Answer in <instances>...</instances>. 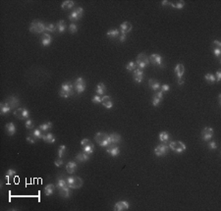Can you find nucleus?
<instances>
[{
    "instance_id": "f257e3e1",
    "label": "nucleus",
    "mask_w": 221,
    "mask_h": 211,
    "mask_svg": "<svg viewBox=\"0 0 221 211\" xmlns=\"http://www.w3.org/2000/svg\"><path fill=\"white\" fill-rule=\"evenodd\" d=\"M95 140L97 141V145L102 146V147H107V146L110 145L109 135H107L106 133H102V132L97 133L95 137Z\"/></svg>"
},
{
    "instance_id": "f03ea898",
    "label": "nucleus",
    "mask_w": 221,
    "mask_h": 211,
    "mask_svg": "<svg viewBox=\"0 0 221 211\" xmlns=\"http://www.w3.org/2000/svg\"><path fill=\"white\" fill-rule=\"evenodd\" d=\"M45 28L46 26L41 21L35 20L30 25V32L33 33H43L45 32Z\"/></svg>"
},
{
    "instance_id": "7ed1b4c3",
    "label": "nucleus",
    "mask_w": 221,
    "mask_h": 211,
    "mask_svg": "<svg viewBox=\"0 0 221 211\" xmlns=\"http://www.w3.org/2000/svg\"><path fill=\"white\" fill-rule=\"evenodd\" d=\"M169 146V149L173 150L174 152L176 153H182L187 149V146L184 143H182L180 140H174V141H171L170 143L168 145Z\"/></svg>"
},
{
    "instance_id": "20e7f679",
    "label": "nucleus",
    "mask_w": 221,
    "mask_h": 211,
    "mask_svg": "<svg viewBox=\"0 0 221 211\" xmlns=\"http://www.w3.org/2000/svg\"><path fill=\"white\" fill-rule=\"evenodd\" d=\"M136 64L138 66V68L140 69H145L149 66V57L145 53H140L137 57V60H136Z\"/></svg>"
},
{
    "instance_id": "39448f33",
    "label": "nucleus",
    "mask_w": 221,
    "mask_h": 211,
    "mask_svg": "<svg viewBox=\"0 0 221 211\" xmlns=\"http://www.w3.org/2000/svg\"><path fill=\"white\" fill-rule=\"evenodd\" d=\"M66 181L70 189H80L83 186V180L80 177H68Z\"/></svg>"
},
{
    "instance_id": "423d86ee",
    "label": "nucleus",
    "mask_w": 221,
    "mask_h": 211,
    "mask_svg": "<svg viewBox=\"0 0 221 211\" xmlns=\"http://www.w3.org/2000/svg\"><path fill=\"white\" fill-rule=\"evenodd\" d=\"M169 150V146L166 143H160L156 147L154 148V154L157 156V157H162V156H165L166 154L168 153Z\"/></svg>"
},
{
    "instance_id": "0eeeda50",
    "label": "nucleus",
    "mask_w": 221,
    "mask_h": 211,
    "mask_svg": "<svg viewBox=\"0 0 221 211\" xmlns=\"http://www.w3.org/2000/svg\"><path fill=\"white\" fill-rule=\"evenodd\" d=\"M74 89H75V91H77V93H79V94L83 93V92L85 91V82L84 78H82V77H79V78H78L76 81H75Z\"/></svg>"
},
{
    "instance_id": "6e6552de",
    "label": "nucleus",
    "mask_w": 221,
    "mask_h": 211,
    "mask_svg": "<svg viewBox=\"0 0 221 211\" xmlns=\"http://www.w3.org/2000/svg\"><path fill=\"white\" fill-rule=\"evenodd\" d=\"M14 116L20 120H26L30 117V112L26 108H17L14 111Z\"/></svg>"
},
{
    "instance_id": "1a4fd4ad",
    "label": "nucleus",
    "mask_w": 221,
    "mask_h": 211,
    "mask_svg": "<svg viewBox=\"0 0 221 211\" xmlns=\"http://www.w3.org/2000/svg\"><path fill=\"white\" fill-rule=\"evenodd\" d=\"M4 101L9 105L10 108H11V110H13V109L16 110L17 107L20 105V100H19V98H18L17 96H14V95H11V96L7 97V98L5 99Z\"/></svg>"
},
{
    "instance_id": "9d476101",
    "label": "nucleus",
    "mask_w": 221,
    "mask_h": 211,
    "mask_svg": "<svg viewBox=\"0 0 221 211\" xmlns=\"http://www.w3.org/2000/svg\"><path fill=\"white\" fill-rule=\"evenodd\" d=\"M149 62L157 67L164 66V64H163V58L159 54H152L149 57Z\"/></svg>"
},
{
    "instance_id": "9b49d317",
    "label": "nucleus",
    "mask_w": 221,
    "mask_h": 211,
    "mask_svg": "<svg viewBox=\"0 0 221 211\" xmlns=\"http://www.w3.org/2000/svg\"><path fill=\"white\" fill-rule=\"evenodd\" d=\"M213 134H214V131H213L212 128H210V127L204 128V130H202V140L207 141V140H211V138L213 137Z\"/></svg>"
},
{
    "instance_id": "f8f14e48",
    "label": "nucleus",
    "mask_w": 221,
    "mask_h": 211,
    "mask_svg": "<svg viewBox=\"0 0 221 211\" xmlns=\"http://www.w3.org/2000/svg\"><path fill=\"white\" fill-rule=\"evenodd\" d=\"M106 152H107L111 157H116V156H118L119 154H120V149L115 145H109L107 147H106Z\"/></svg>"
},
{
    "instance_id": "ddd939ff",
    "label": "nucleus",
    "mask_w": 221,
    "mask_h": 211,
    "mask_svg": "<svg viewBox=\"0 0 221 211\" xmlns=\"http://www.w3.org/2000/svg\"><path fill=\"white\" fill-rule=\"evenodd\" d=\"M144 77H145V74H144V71L140 68H137L136 70L134 71V76H133V79L134 81L136 82L137 84H141L142 81L144 80Z\"/></svg>"
},
{
    "instance_id": "4468645a",
    "label": "nucleus",
    "mask_w": 221,
    "mask_h": 211,
    "mask_svg": "<svg viewBox=\"0 0 221 211\" xmlns=\"http://www.w3.org/2000/svg\"><path fill=\"white\" fill-rule=\"evenodd\" d=\"M129 203L125 200H121V201H118L115 203L114 205V210L115 211H125L129 209Z\"/></svg>"
},
{
    "instance_id": "2eb2a0df",
    "label": "nucleus",
    "mask_w": 221,
    "mask_h": 211,
    "mask_svg": "<svg viewBox=\"0 0 221 211\" xmlns=\"http://www.w3.org/2000/svg\"><path fill=\"white\" fill-rule=\"evenodd\" d=\"M51 42H52V37H51V35L47 33H42V35H41V44H42V46H44V47L49 46L51 44Z\"/></svg>"
},
{
    "instance_id": "dca6fc26",
    "label": "nucleus",
    "mask_w": 221,
    "mask_h": 211,
    "mask_svg": "<svg viewBox=\"0 0 221 211\" xmlns=\"http://www.w3.org/2000/svg\"><path fill=\"white\" fill-rule=\"evenodd\" d=\"M101 103L104 106L106 109H111L113 107V101H112V98H111L109 95H103L102 96V101Z\"/></svg>"
},
{
    "instance_id": "f3484780",
    "label": "nucleus",
    "mask_w": 221,
    "mask_h": 211,
    "mask_svg": "<svg viewBox=\"0 0 221 211\" xmlns=\"http://www.w3.org/2000/svg\"><path fill=\"white\" fill-rule=\"evenodd\" d=\"M174 72H175L177 79H182L183 78V75L185 73V67H184L183 64H177L175 69H174Z\"/></svg>"
},
{
    "instance_id": "a211bd4d",
    "label": "nucleus",
    "mask_w": 221,
    "mask_h": 211,
    "mask_svg": "<svg viewBox=\"0 0 221 211\" xmlns=\"http://www.w3.org/2000/svg\"><path fill=\"white\" fill-rule=\"evenodd\" d=\"M132 24L129 22H124L122 23V24L120 25V33H125V35H127V33H129L132 30Z\"/></svg>"
},
{
    "instance_id": "6ab92c4d",
    "label": "nucleus",
    "mask_w": 221,
    "mask_h": 211,
    "mask_svg": "<svg viewBox=\"0 0 221 211\" xmlns=\"http://www.w3.org/2000/svg\"><path fill=\"white\" fill-rule=\"evenodd\" d=\"M61 89L64 91H67L69 93H71L72 95H74V84L69 83V82H66V83H63L61 86Z\"/></svg>"
},
{
    "instance_id": "aec40b11",
    "label": "nucleus",
    "mask_w": 221,
    "mask_h": 211,
    "mask_svg": "<svg viewBox=\"0 0 221 211\" xmlns=\"http://www.w3.org/2000/svg\"><path fill=\"white\" fill-rule=\"evenodd\" d=\"M77 168H78V165L75 161H70L67 163L66 165V171L68 172L69 174H74L75 172L77 171Z\"/></svg>"
},
{
    "instance_id": "412c9836",
    "label": "nucleus",
    "mask_w": 221,
    "mask_h": 211,
    "mask_svg": "<svg viewBox=\"0 0 221 211\" xmlns=\"http://www.w3.org/2000/svg\"><path fill=\"white\" fill-rule=\"evenodd\" d=\"M121 136L119 134L113 133L109 135V140H110V145H117V143H121Z\"/></svg>"
},
{
    "instance_id": "4be33fe9",
    "label": "nucleus",
    "mask_w": 221,
    "mask_h": 211,
    "mask_svg": "<svg viewBox=\"0 0 221 211\" xmlns=\"http://www.w3.org/2000/svg\"><path fill=\"white\" fill-rule=\"evenodd\" d=\"M55 185L53 184H48L46 185L45 187H44V194L46 195V196H50V195H52L54 194V192H55Z\"/></svg>"
},
{
    "instance_id": "5701e85b",
    "label": "nucleus",
    "mask_w": 221,
    "mask_h": 211,
    "mask_svg": "<svg viewBox=\"0 0 221 211\" xmlns=\"http://www.w3.org/2000/svg\"><path fill=\"white\" fill-rule=\"evenodd\" d=\"M59 194L60 196L64 197V199H69L71 196V189H70L69 186L63 187V189L59 190Z\"/></svg>"
},
{
    "instance_id": "b1692460",
    "label": "nucleus",
    "mask_w": 221,
    "mask_h": 211,
    "mask_svg": "<svg viewBox=\"0 0 221 211\" xmlns=\"http://www.w3.org/2000/svg\"><path fill=\"white\" fill-rule=\"evenodd\" d=\"M5 131H6V134L8 136H14L16 133V127L13 123H8L5 126Z\"/></svg>"
},
{
    "instance_id": "393cba45",
    "label": "nucleus",
    "mask_w": 221,
    "mask_h": 211,
    "mask_svg": "<svg viewBox=\"0 0 221 211\" xmlns=\"http://www.w3.org/2000/svg\"><path fill=\"white\" fill-rule=\"evenodd\" d=\"M149 86H150V89L154 91H157L158 89H160V83L157 81V80H154V79H150L149 81Z\"/></svg>"
},
{
    "instance_id": "a878e982",
    "label": "nucleus",
    "mask_w": 221,
    "mask_h": 211,
    "mask_svg": "<svg viewBox=\"0 0 221 211\" xmlns=\"http://www.w3.org/2000/svg\"><path fill=\"white\" fill-rule=\"evenodd\" d=\"M76 160L79 162H85V161L90 160V155L83 151V152L78 153L76 155Z\"/></svg>"
},
{
    "instance_id": "bb28decb",
    "label": "nucleus",
    "mask_w": 221,
    "mask_h": 211,
    "mask_svg": "<svg viewBox=\"0 0 221 211\" xmlns=\"http://www.w3.org/2000/svg\"><path fill=\"white\" fill-rule=\"evenodd\" d=\"M10 111H11V108H10L9 105L5 101H2L1 103H0V112H1V114L5 115Z\"/></svg>"
},
{
    "instance_id": "cd10ccee",
    "label": "nucleus",
    "mask_w": 221,
    "mask_h": 211,
    "mask_svg": "<svg viewBox=\"0 0 221 211\" xmlns=\"http://www.w3.org/2000/svg\"><path fill=\"white\" fill-rule=\"evenodd\" d=\"M67 186H68V183H67L66 179H65V178H59L58 180H57V183H56V185H55V187H57V189H58V190H61V189H63V187H67Z\"/></svg>"
},
{
    "instance_id": "c85d7f7f",
    "label": "nucleus",
    "mask_w": 221,
    "mask_h": 211,
    "mask_svg": "<svg viewBox=\"0 0 221 211\" xmlns=\"http://www.w3.org/2000/svg\"><path fill=\"white\" fill-rule=\"evenodd\" d=\"M158 138H159V140L163 143H167L170 140V135L167 132H161Z\"/></svg>"
},
{
    "instance_id": "c756f323",
    "label": "nucleus",
    "mask_w": 221,
    "mask_h": 211,
    "mask_svg": "<svg viewBox=\"0 0 221 211\" xmlns=\"http://www.w3.org/2000/svg\"><path fill=\"white\" fill-rule=\"evenodd\" d=\"M42 140L47 143H55V138L54 136L52 135L51 133H48V134H43V138Z\"/></svg>"
},
{
    "instance_id": "7c9ffc66",
    "label": "nucleus",
    "mask_w": 221,
    "mask_h": 211,
    "mask_svg": "<svg viewBox=\"0 0 221 211\" xmlns=\"http://www.w3.org/2000/svg\"><path fill=\"white\" fill-rule=\"evenodd\" d=\"M106 35H107L109 38H116V37H119L120 32H119V30H117V29H111L107 32Z\"/></svg>"
},
{
    "instance_id": "2f4dec72",
    "label": "nucleus",
    "mask_w": 221,
    "mask_h": 211,
    "mask_svg": "<svg viewBox=\"0 0 221 211\" xmlns=\"http://www.w3.org/2000/svg\"><path fill=\"white\" fill-rule=\"evenodd\" d=\"M106 91V86L103 83H99L97 86V89H95V92L98 95H103V93Z\"/></svg>"
},
{
    "instance_id": "473e14b6",
    "label": "nucleus",
    "mask_w": 221,
    "mask_h": 211,
    "mask_svg": "<svg viewBox=\"0 0 221 211\" xmlns=\"http://www.w3.org/2000/svg\"><path fill=\"white\" fill-rule=\"evenodd\" d=\"M56 29L59 33H64L65 30H66V23H65L63 20H60V21L56 24Z\"/></svg>"
},
{
    "instance_id": "72a5a7b5",
    "label": "nucleus",
    "mask_w": 221,
    "mask_h": 211,
    "mask_svg": "<svg viewBox=\"0 0 221 211\" xmlns=\"http://www.w3.org/2000/svg\"><path fill=\"white\" fill-rule=\"evenodd\" d=\"M52 123H51V122H49V121H48V122H46V123H43V124H41V125H40V126H38V129H40V130L41 131V132H46V131H47V130H50V129L51 128H52Z\"/></svg>"
},
{
    "instance_id": "f704fd0d",
    "label": "nucleus",
    "mask_w": 221,
    "mask_h": 211,
    "mask_svg": "<svg viewBox=\"0 0 221 211\" xmlns=\"http://www.w3.org/2000/svg\"><path fill=\"white\" fill-rule=\"evenodd\" d=\"M75 5V2L72 1V0H66V1H64L63 3H62L61 5V8L62 9H65V10H68V9H71L74 7Z\"/></svg>"
},
{
    "instance_id": "c9c22d12",
    "label": "nucleus",
    "mask_w": 221,
    "mask_h": 211,
    "mask_svg": "<svg viewBox=\"0 0 221 211\" xmlns=\"http://www.w3.org/2000/svg\"><path fill=\"white\" fill-rule=\"evenodd\" d=\"M32 136L35 138H38V140H40V138H41L42 140V138H43V132H41V131L40 130V129H35V130H33V133H32Z\"/></svg>"
},
{
    "instance_id": "e433bc0d",
    "label": "nucleus",
    "mask_w": 221,
    "mask_h": 211,
    "mask_svg": "<svg viewBox=\"0 0 221 211\" xmlns=\"http://www.w3.org/2000/svg\"><path fill=\"white\" fill-rule=\"evenodd\" d=\"M137 68H138V66H137L136 62H134V61H130V62L126 65V70H128L130 72H132V71L134 72Z\"/></svg>"
},
{
    "instance_id": "4c0bfd02",
    "label": "nucleus",
    "mask_w": 221,
    "mask_h": 211,
    "mask_svg": "<svg viewBox=\"0 0 221 211\" xmlns=\"http://www.w3.org/2000/svg\"><path fill=\"white\" fill-rule=\"evenodd\" d=\"M170 6H172L173 8L176 9H182L185 6V2L184 1H178V2H171Z\"/></svg>"
},
{
    "instance_id": "58836bf2",
    "label": "nucleus",
    "mask_w": 221,
    "mask_h": 211,
    "mask_svg": "<svg viewBox=\"0 0 221 211\" xmlns=\"http://www.w3.org/2000/svg\"><path fill=\"white\" fill-rule=\"evenodd\" d=\"M65 152H66V145H61L60 146H59L58 151H57V154H58V157H59V158H63Z\"/></svg>"
},
{
    "instance_id": "ea45409f",
    "label": "nucleus",
    "mask_w": 221,
    "mask_h": 211,
    "mask_svg": "<svg viewBox=\"0 0 221 211\" xmlns=\"http://www.w3.org/2000/svg\"><path fill=\"white\" fill-rule=\"evenodd\" d=\"M204 79H205V81H207L209 84H214L215 83V76L213 74H210V73L205 74Z\"/></svg>"
},
{
    "instance_id": "a19ab883",
    "label": "nucleus",
    "mask_w": 221,
    "mask_h": 211,
    "mask_svg": "<svg viewBox=\"0 0 221 211\" xmlns=\"http://www.w3.org/2000/svg\"><path fill=\"white\" fill-rule=\"evenodd\" d=\"M93 148H95L93 147V145H87V146H84V147H83V151L87 154H88V155H92V154L93 153Z\"/></svg>"
},
{
    "instance_id": "79ce46f5",
    "label": "nucleus",
    "mask_w": 221,
    "mask_h": 211,
    "mask_svg": "<svg viewBox=\"0 0 221 211\" xmlns=\"http://www.w3.org/2000/svg\"><path fill=\"white\" fill-rule=\"evenodd\" d=\"M79 19H80L79 15L77 14V12L75 11V10L69 15V20L70 21H72V22H77V21H79Z\"/></svg>"
},
{
    "instance_id": "37998d69",
    "label": "nucleus",
    "mask_w": 221,
    "mask_h": 211,
    "mask_svg": "<svg viewBox=\"0 0 221 211\" xmlns=\"http://www.w3.org/2000/svg\"><path fill=\"white\" fill-rule=\"evenodd\" d=\"M56 25L55 24H49V25H46V28H45V32H48V33H55L56 32Z\"/></svg>"
},
{
    "instance_id": "c03bdc74",
    "label": "nucleus",
    "mask_w": 221,
    "mask_h": 211,
    "mask_svg": "<svg viewBox=\"0 0 221 211\" xmlns=\"http://www.w3.org/2000/svg\"><path fill=\"white\" fill-rule=\"evenodd\" d=\"M161 101H162V99L158 98V97H157L155 94L153 95V97H152V105H153V106L157 107L158 105H159V104L161 103Z\"/></svg>"
},
{
    "instance_id": "a18cd8bd",
    "label": "nucleus",
    "mask_w": 221,
    "mask_h": 211,
    "mask_svg": "<svg viewBox=\"0 0 221 211\" xmlns=\"http://www.w3.org/2000/svg\"><path fill=\"white\" fill-rule=\"evenodd\" d=\"M16 176V171L13 169H9L8 171L6 172V176H5V178L6 179H9V178H13V177Z\"/></svg>"
},
{
    "instance_id": "49530a36",
    "label": "nucleus",
    "mask_w": 221,
    "mask_h": 211,
    "mask_svg": "<svg viewBox=\"0 0 221 211\" xmlns=\"http://www.w3.org/2000/svg\"><path fill=\"white\" fill-rule=\"evenodd\" d=\"M25 126H26V128H27V129L31 130V129H33V127H35V123H33V120L27 119V121L25 122Z\"/></svg>"
},
{
    "instance_id": "de8ad7c7",
    "label": "nucleus",
    "mask_w": 221,
    "mask_h": 211,
    "mask_svg": "<svg viewBox=\"0 0 221 211\" xmlns=\"http://www.w3.org/2000/svg\"><path fill=\"white\" fill-rule=\"evenodd\" d=\"M92 101L95 104H99V103H101V101H102V97H101L100 95L97 94L92 98Z\"/></svg>"
},
{
    "instance_id": "09e8293b",
    "label": "nucleus",
    "mask_w": 221,
    "mask_h": 211,
    "mask_svg": "<svg viewBox=\"0 0 221 211\" xmlns=\"http://www.w3.org/2000/svg\"><path fill=\"white\" fill-rule=\"evenodd\" d=\"M69 32L71 33H76L78 32V27L76 24H74V23H72L71 25L69 26Z\"/></svg>"
},
{
    "instance_id": "8fccbe9b",
    "label": "nucleus",
    "mask_w": 221,
    "mask_h": 211,
    "mask_svg": "<svg viewBox=\"0 0 221 211\" xmlns=\"http://www.w3.org/2000/svg\"><path fill=\"white\" fill-rule=\"evenodd\" d=\"M59 95H60L61 97H63V98H68V97H70V96H73L71 93H69V92H67V91H62V89H60V91H59Z\"/></svg>"
},
{
    "instance_id": "3c124183",
    "label": "nucleus",
    "mask_w": 221,
    "mask_h": 211,
    "mask_svg": "<svg viewBox=\"0 0 221 211\" xmlns=\"http://www.w3.org/2000/svg\"><path fill=\"white\" fill-rule=\"evenodd\" d=\"M92 145V143L90 140H88V138H84V140H82V141H81V145H82V147L87 146V145Z\"/></svg>"
},
{
    "instance_id": "603ef678",
    "label": "nucleus",
    "mask_w": 221,
    "mask_h": 211,
    "mask_svg": "<svg viewBox=\"0 0 221 211\" xmlns=\"http://www.w3.org/2000/svg\"><path fill=\"white\" fill-rule=\"evenodd\" d=\"M213 54H214V55L216 56L218 59H219L220 55H221V48H218V47L213 48Z\"/></svg>"
},
{
    "instance_id": "864d4df0",
    "label": "nucleus",
    "mask_w": 221,
    "mask_h": 211,
    "mask_svg": "<svg viewBox=\"0 0 221 211\" xmlns=\"http://www.w3.org/2000/svg\"><path fill=\"white\" fill-rule=\"evenodd\" d=\"M75 11H76V12H77V14L79 15L80 19L83 17V15H84V9H83L82 7H78V8L75 9Z\"/></svg>"
},
{
    "instance_id": "5fc2aeb1",
    "label": "nucleus",
    "mask_w": 221,
    "mask_h": 211,
    "mask_svg": "<svg viewBox=\"0 0 221 211\" xmlns=\"http://www.w3.org/2000/svg\"><path fill=\"white\" fill-rule=\"evenodd\" d=\"M160 91L162 92H168L170 91V86H169L168 84H162V86H160Z\"/></svg>"
},
{
    "instance_id": "6e6d98bb",
    "label": "nucleus",
    "mask_w": 221,
    "mask_h": 211,
    "mask_svg": "<svg viewBox=\"0 0 221 211\" xmlns=\"http://www.w3.org/2000/svg\"><path fill=\"white\" fill-rule=\"evenodd\" d=\"M54 165H55L56 167H61L62 165H63V159L59 158V159H57V160H55L54 161Z\"/></svg>"
},
{
    "instance_id": "4d7b16f0",
    "label": "nucleus",
    "mask_w": 221,
    "mask_h": 211,
    "mask_svg": "<svg viewBox=\"0 0 221 211\" xmlns=\"http://www.w3.org/2000/svg\"><path fill=\"white\" fill-rule=\"evenodd\" d=\"M208 148H209V149H216V148H217V143H216V141H211V143H209Z\"/></svg>"
},
{
    "instance_id": "13d9d810",
    "label": "nucleus",
    "mask_w": 221,
    "mask_h": 211,
    "mask_svg": "<svg viewBox=\"0 0 221 211\" xmlns=\"http://www.w3.org/2000/svg\"><path fill=\"white\" fill-rule=\"evenodd\" d=\"M126 37H127V35L120 33V35H119V42H124L125 40H126Z\"/></svg>"
},
{
    "instance_id": "bf43d9fd",
    "label": "nucleus",
    "mask_w": 221,
    "mask_h": 211,
    "mask_svg": "<svg viewBox=\"0 0 221 211\" xmlns=\"http://www.w3.org/2000/svg\"><path fill=\"white\" fill-rule=\"evenodd\" d=\"M35 140H36V138H33L32 135H31V136H28V137H27V141H28L30 143H35Z\"/></svg>"
},
{
    "instance_id": "052dcab7",
    "label": "nucleus",
    "mask_w": 221,
    "mask_h": 211,
    "mask_svg": "<svg viewBox=\"0 0 221 211\" xmlns=\"http://www.w3.org/2000/svg\"><path fill=\"white\" fill-rule=\"evenodd\" d=\"M215 75H216V79H215V81H216V82H220V80H221V72L220 71H217Z\"/></svg>"
},
{
    "instance_id": "680f3d73",
    "label": "nucleus",
    "mask_w": 221,
    "mask_h": 211,
    "mask_svg": "<svg viewBox=\"0 0 221 211\" xmlns=\"http://www.w3.org/2000/svg\"><path fill=\"white\" fill-rule=\"evenodd\" d=\"M213 45H215L218 48H221V42L219 40H214V42H213Z\"/></svg>"
},
{
    "instance_id": "e2e57ef3",
    "label": "nucleus",
    "mask_w": 221,
    "mask_h": 211,
    "mask_svg": "<svg viewBox=\"0 0 221 211\" xmlns=\"http://www.w3.org/2000/svg\"><path fill=\"white\" fill-rule=\"evenodd\" d=\"M170 4H171V2L168 1V0H163V1L161 2V5H162V6H168V5H170Z\"/></svg>"
},
{
    "instance_id": "0e129e2a",
    "label": "nucleus",
    "mask_w": 221,
    "mask_h": 211,
    "mask_svg": "<svg viewBox=\"0 0 221 211\" xmlns=\"http://www.w3.org/2000/svg\"><path fill=\"white\" fill-rule=\"evenodd\" d=\"M177 83H178L179 86H182V84H184V80H183V78H182V79H177Z\"/></svg>"
}]
</instances>
